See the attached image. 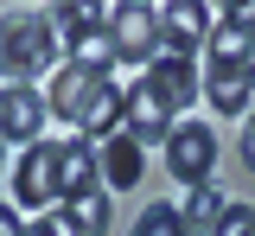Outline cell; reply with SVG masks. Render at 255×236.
Segmentation results:
<instances>
[{"label":"cell","mask_w":255,"mask_h":236,"mask_svg":"<svg viewBox=\"0 0 255 236\" xmlns=\"http://www.w3.org/2000/svg\"><path fill=\"white\" fill-rule=\"evenodd\" d=\"M58 64V32L45 13H6L0 19V70L13 83H32Z\"/></svg>","instance_id":"1"},{"label":"cell","mask_w":255,"mask_h":236,"mask_svg":"<svg viewBox=\"0 0 255 236\" xmlns=\"http://www.w3.org/2000/svg\"><path fill=\"white\" fill-rule=\"evenodd\" d=\"M51 19L64 26V51H70V64H77V70L109 77V70L122 64V51H115V26H109L102 6H51Z\"/></svg>","instance_id":"2"},{"label":"cell","mask_w":255,"mask_h":236,"mask_svg":"<svg viewBox=\"0 0 255 236\" xmlns=\"http://www.w3.org/2000/svg\"><path fill=\"white\" fill-rule=\"evenodd\" d=\"M13 198L26 204V211H45V204L64 198V147L58 140H38L19 153V166H13Z\"/></svg>","instance_id":"3"},{"label":"cell","mask_w":255,"mask_h":236,"mask_svg":"<svg viewBox=\"0 0 255 236\" xmlns=\"http://www.w3.org/2000/svg\"><path fill=\"white\" fill-rule=\"evenodd\" d=\"M211 166H217V134L204 121H179L166 140V172L191 192V185H211Z\"/></svg>","instance_id":"4"},{"label":"cell","mask_w":255,"mask_h":236,"mask_svg":"<svg viewBox=\"0 0 255 236\" xmlns=\"http://www.w3.org/2000/svg\"><path fill=\"white\" fill-rule=\"evenodd\" d=\"M179 121H185V115H179L172 102L159 96V90H153V83H147V77H140V83L128 90V134L140 140V147H166V140H172V128H179Z\"/></svg>","instance_id":"5"},{"label":"cell","mask_w":255,"mask_h":236,"mask_svg":"<svg viewBox=\"0 0 255 236\" xmlns=\"http://www.w3.org/2000/svg\"><path fill=\"white\" fill-rule=\"evenodd\" d=\"M45 121H51V102L38 96L32 83H6V90H0V134L6 140L38 147V140H45Z\"/></svg>","instance_id":"6"},{"label":"cell","mask_w":255,"mask_h":236,"mask_svg":"<svg viewBox=\"0 0 255 236\" xmlns=\"http://www.w3.org/2000/svg\"><path fill=\"white\" fill-rule=\"evenodd\" d=\"M109 26H115V51L122 64H153L159 58V6H109Z\"/></svg>","instance_id":"7"},{"label":"cell","mask_w":255,"mask_h":236,"mask_svg":"<svg viewBox=\"0 0 255 236\" xmlns=\"http://www.w3.org/2000/svg\"><path fill=\"white\" fill-rule=\"evenodd\" d=\"M102 83H109V77H90V70H77V64L51 70V90H45L51 121H77V128H83V115H90V102H96V90H102Z\"/></svg>","instance_id":"8"},{"label":"cell","mask_w":255,"mask_h":236,"mask_svg":"<svg viewBox=\"0 0 255 236\" xmlns=\"http://www.w3.org/2000/svg\"><path fill=\"white\" fill-rule=\"evenodd\" d=\"M204 102H211L217 115H230V121H249V109H255L249 70H211V77H204Z\"/></svg>","instance_id":"9"},{"label":"cell","mask_w":255,"mask_h":236,"mask_svg":"<svg viewBox=\"0 0 255 236\" xmlns=\"http://www.w3.org/2000/svg\"><path fill=\"white\" fill-rule=\"evenodd\" d=\"M147 83H153L179 115L198 102V64H191V58H153V64H147Z\"/></svg>","instance_id":"10"},{"label":"cell","mask_w":255,"mask_h":236,"mask_svg":"<svg viewBox=\"0 0 255 236\" xmlns=\"http://www.w3.org/2000/svg\"><path fill=\"white\" fill-rule=\"evenodd\" d=\"M122 121H128V90H122V83H102L77 134H83V140H115V134H122Z\"/></svg>","instance_id":"11"},{"label":"cell","mask_w":255,"mask_h":236,"mask_svg":"<svg viewBox=\"0 0 255 236\" xmlns=\"http://www.w3.org/2000/svg\"><path fill=\"white\" fill-rule=\"evenodd\" d=\"M147 172V147L134 134H115V140H102V179L115 185V192H128L134 179Z\"/></svg>","instance_id":"12"},{"label":"cell","mask_w":255,"mask_h":236,"mask_svg":"<svg viewBox=\"0 0 255 236\" xmlns=\"http://www.w3.org/2000/svg\"><path fill=\"white\" fill-rule=\"evenodd\" d=\"M64 230L70 236H109V192L90 185V192H77V198H64Z\"/></svg>","instance_id":"13"},{"label":"cell","mask_w":255,"mask_h":236,"mask_svg":"<svg viewBox=\"0 0 255 236\" xmlns=\"http://www.w3.org/2000/svg\"><path fill=\"white\" fill-rule=\"evenodd\" d=\"M96 179H102V153H96V140L70 134V140H64V198H77V192H90Z\"/></svg>","instance_id":"14"},{"label":"cell","mask_w":255,"mask_h":236,"mask_svg":"<svg viewBox=\"0 0 255 236\" xmlns=\"http://www.w3.org/2000/svg\"><path fill=\"white\" fill-rule=\"evenodd\" d=\"M223 211H230V198H223L217 185H191L185 204H179V217H185V230H191V236H211V230L223 224Z\"/></svg>","instance_id":"15"},{"label":"cell","mask_w":255,"mask_h":236,"mask_svg":"<svg viewBox=\"0 0 255 236\" xmlns=\"http://www.w3.org/2000/svg\"><path fill=\"white\" fill-rule=\"evenodd\" d=\"M134 236H191V230H185V217H179V204H147L140 224H134Z\"/></svg>","instance_id":"16"},{"label":"cell","mask_w":255,"mask_h":236,"mask_svg":"<svg viewBox=\"0 0 255 236\" xmlns=\"http://www.w3.org/2000/svg\"><path fill=\"white\" fill-rule=\"evenodd\" d=\"M211 236H255V204H230L223 224H217Z\"/></svg>","instance_id":"17"},{"label":"cell","mask_w":255,"mask_h":236,"mask_svg":"<svg viewBox=\"0 0 255 236\" xmlns=\"http://www.w3.org/2000/svg\"><path fill=\"white\" fill-rule=\"evenodd\" d=\"M32 224H19V211H13V204H0V236H26Z\"/></svg>","instance_id":"18"},{"label":"cell","mask_w":255,"mask_h":236,"mask_svg":"<svg viewBox=\"0 0 255 236\" xmlns=\"http://www.w3.org/2000/svg\"><path fill=\"white\" fill-rule=\"evenodd\" d=\"M26 236H70V230H64V217H38Z\"/></svg>","instance_id":"19"},{"label":"cell","mask_w":255,"mask_h":236,"mask_svg":"<svg viewBox=\"0 0 255 236\" xmlns=\"http://www.w3.org/2000/svg\"><path fill=\"white\" fill-rule=\"evenodd\" d=\"M243 160L255 166V109H249V121H243Z\"/></svg>","instance_id":"20"},{"label":"cell","mask_w":255,"mask_h":236,"mask_svg":"<svg viewBox=\"0 0 255 236\" xmlns=\"http://www.w3.org/2000/svg\"><path fill=\"white\" fill-rule=\"evenodd\" d=\"M243 70H249V83H255V38H249V58H243Z\"/></svg>","instance_id":"21"},{"label":"cell","mask_w":255,"mask_h":236,"mask_svg":"<svg viewBox=\"0 0 255 236\" xmlns=\"http://www.w3.org/2000/svg\"><path fill=\"white\" fill-rule=\"evenodd\" d=\"M0 172H6V134H0Z\"/></svg>","instance_id":"22"}]
</instances>
